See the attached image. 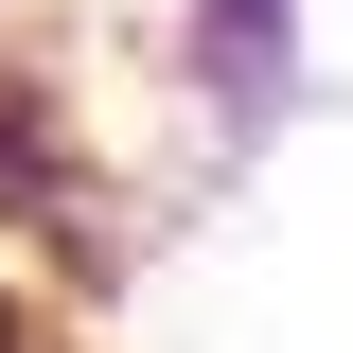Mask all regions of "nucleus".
<instances>
[{"mask_svg": "<svg viewBox=\"0 0 353 353\" xmlns=\"http://www.w3.org/2000/svg\"><path fill=\"white\" fill-rule=\"evenodd\" d=\"M0 353H18V301H0Z\"/></svg>", "mask_w": 353, "mask_h": 353, "instance_id": "nucleus-1", "label": "nucleus"}]
</instances>
